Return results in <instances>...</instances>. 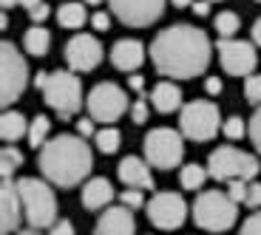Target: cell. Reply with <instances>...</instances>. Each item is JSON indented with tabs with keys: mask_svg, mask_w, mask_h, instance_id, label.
Here are the masks:
<instances>
[{
	"mask_svg": "<svg viewBox=\"0 0 261 235\" xmlns=\"http://www.w3.org/2000/svg\"><path fill=\"white\" fill-rule=\"evenodd\" d=\"M204 91H207L210 97H219V94H222V79H219V77H207V79H204Z\"/></svg>",
	"mask_w": 261,
	"mask_h": 235,
	"instance_id": "cell-42",
	"label": "cell"
},
{
	"mask_svg": "<svg viewBox=\"0 0 261 235\" xmlns=\"http://www.w3.org/2000/svg\"><path fill=\"white\" fill-rule=\"evenodd\" d=\"M250 37H253V43L261 48V17L253 23V28H250Z\"/></svg>",
	"mask_w": 261,
	"mask_h": 235,
	"instance_id": "cell-44",
	"label": "cell"
},
{
	"mask_svg": "<svg viewBox=\"0 0 261 235\" xmlns=\"http://www.w3.org/2000/svg\"><path fill=\"white\" fill-rule=\"evenodd\" d=\"M0 6H3V12H9L12 6H20V0H0Z\"/></svg>",
	"mask_w": 261,
	"mask_h": 235,
	"instance_id": "cell-47",
	"label": "cell"
},
{
	"mask_svg": "<svg viewBox=\"0 0 261 235\" xmlns=\"http://www.w3.org/2000/svg\"><path fill=\"white\" fill-rule=\"evenodd\" d=\"M148 51L156 74L168 79H193L207 71L213 48H210V37L202 28L176 23V26L159 32Z\"/></svg>",
	"mask_w": 261,
	"mask_h": 235,
	"instance_id": "cell-1",
	"label": "cell"
},
{
	"mask_svg": "<svg viewBox=\"0 0 261 235\" xmlns=\"http://www.w3.org/2000/svg\"><path fill=\"white\" fill-rule=\"evenodd\" d=\"M85 108H88V116L94 122H105V125L117 122L125 111H130L128 97H125V91L117 82L94 85L91 91H88V97H85Z\"/></svg>",
	"mask_w": 261,
	"mask_h": 235,
	"instance_id": "cell-10",
	"label": "cell"
},
{
	"mask_svg": "<svg viewBox=\"0 0 261 235\" xmlns=\"http://www.w3.org/2000/svg\"><path fill=\"white\" fill-rule=\"evenodd\" d=\"M91 148L77 133H60L40 148V170L54 187H77L91 173Z\"/></svg>",
	"mask_w": 261,
	"mask_h": 235,
	"instance_id": "cell-2",
	"label": "cell"
},
{
	"mask_svg": "<svg viewBox=\"0 0 261 235\" xmlns=\"http://www.w3.org/2000/svg\"><path fill=\"white\" fill-rule=\"evenodd\" d=\"M222 133L230 139V142H239V139H242L244 133H247V125H244V119H242V116H230V119H224Z\"/></svg>",
	"mask_w": 261,
	"mask_h": 235,
	"instance_id": "cell-30",
	"label": "cell"
},
{
	"mask_svg": "<svg viewBox=\"0 0 261 235\" xmlns=\"http://www.w3.org/2000/svg\"><path fill=\"white\" fill-rule=\"evenodd\" d=\"M182 131H170V128H153L145 136V159L150 167L159 170H173L176 164H182L185 156V142Z\"/></svg>",
	"mask_w": 261,
	"mask_h": 235,
	"instance_id": "cell-9",
	"label": "cell"
},
{
	"mask_svg": "<svg viewBox=\"0 0 261 235\" xmlns=\"http://www.w3.org/2000/svg\"><path fill=\"white\" fill-rule=\"evenodd\" d=\"M48 235H74V224L63 218V221H57L51 229H48Z\"/></svg>",
	"mask_w": 261,
	"mask_h": 235,
	"instance_id": "cell-41",
	"label": "cell"
},
{
	"mask_svg": "<svg viewBox=\"0 0 261 235\" xmlns=\"http://www.w3.org/2000/svg\"><path fill=\"white\" fill-rule=\"evenodd\" d=\"M137 221H134V210L128 207H105L94 224V235H134Z\"/></svg>",
	"mask_w": 261,
	"mask_h": 235,
	"instance_id": "cell-16",
	"label": "cell"
},
{
	"mask_svg": "<svg viewBox=\"0 0 261 235\" xmlns=\"http://www.w3.org/2000/svg\"><path fill=\"white\" fill-rule=\"evenodd\" d=\"M222 113L219 105L210 99H193V102L182 105L179 111V131L190 142H207L222 131Z\"/></svg>",
	"mask_w": 261,
	"mask_h": 235,
	"instance_id": "cell-6",
	"label": "cell"
},
{
	"mask_svg": "<svg viewBox=\"0 0 261 235\" xmlns=\"http://www.w3.org/2000/svg\"><path fill=\"white\" fill-rule=\"evenodd\" d=\"M114 201V187L108 179H88L83 187V207L85 210H105Z\"/></svg>",
	"mask_w": 261,
	"mask_h": 235,
	"instance_id": "cell-20",
	"label": "cell"
},
{
	"mask_svg": "<svg viewBox=\"0 0 261 235\" xmlns=\"http://www.w3.org/2000/svg\"><path fill=\"white\" fill-rule=\"evenodd\" d=\"M247 184L244 179H233V182H227V196L233 198L236 204H244V198H247Z\"/></svg>",
	"mask_w": 261,
	"mask_h": 235,
	"instance_id": "cell-34",
	"label": "cell"
},
{
	"mask_svg": "<svg viewBox=\"0 0 261 235\" xmlns=\"http://www.w3.org/2000/svg\"><path fill=\"white\" fill-rule=\"evenodd\" d=\"M239 235H261V210H255L253 216L242 224V232Z\"/></svg>",
	"mask_w": 261,
	"mask_h": 235,
	"instance_id": "cell-36",
	"label": "cell"
},
{
	"mask_svg": "<svg viewBox=\"0 0 261 235\" xmlns=\"http://www.w3.org/2000/svg\"><path fill=\"white\" fill-rule=\"evenodd\" d=\"M119 204L122 207H128V210H139V207H145V190H134V187H128L119 196Z\"/></svg>",
	"mask_w": 261,
	"mask_h": 235,
	"instance_id": "cell-32",
	"label": "cell"
},
{
	"mask_svg": "<svg viewBox=\"0 0 261 235\" xmlns=\"http://www.w3.org/2000/svg\"><path fill=\"white\" fill-rule=\"evenodd\" d=\"M40 3H43V0H20V6L26 9V12H32V9H37Z\"/></svg>",
	"mask_w": 261,
	"mask_h": 235,
	"instance_id": "cell-46",
	"label": "cell"
},
{
	"mask_svg": "<svg viewBox=\"0 0 261 235\" xmlns=\"http://www.w3.org/2000/svg\"><path fill=\"white\" fill-rule=\"evenodd\" d=\"M48 133H51V122H48V116H34L32 119V125H29V144L32 148H43V144L48 142Z\"/></svg>",
	"mask_w": 261,
	"mask_h": 235,
	"instance_id": "cell-26",
	"label": "cell"
},
{
	"mask_svg": "<svg viewBox=\"0 0 261 235\" xmlns=\"http://www.w3.org/2000/svg\"><path fill=\"white\" fill-rule=\"evenodd\" d=\"M43 99L63 119H71V116H77V111L85 102L83 82H80V77L74 71H51L46 88H43Z\"/></svg>",
	"mask_w": 261,
	"mask_h": 235,
	"instance_id": "cell-7",
	"label": "cell"
},
{
	"mask_svg": "<svg viewBox=\"0 0 261 235\" xmlns=\"http://www.w3.org/2000/svg\"><path fill=\"white\" fill-rule=\"evenodd\" d=\"M77 133L83 139H94L97 136V128H94V119L88 116V119H77Z\"/></svg>",
	"mask_w": 261,
	"mask_h": 235,
	"instance_id": "cell-37",
	"label": "cell"
},
{
	"mask_svg": "<svg viewBox=\"0 0 261 235\" xmlns=\"http://www.w3.org/2000/svg\"><path fill=\"white\" fill-rule=\"evenodd\" d=\"M117 176L125 187H134V190H153L156 187L148 159H139V156H125L117 167Z\"/></svg>",
	"mask_w": 261,
	"mask_h": 235,
	"instance_id": "cell-17",
	"label": "cell"
},
{
	"mask_svg": "<svg viewBox=\"0 0 261 235\" xmlns=\"http://www.w3.org/2000/svg\"><path fill=\"white\" fill-rule=\"evenodd\" d=\"M213 28H216V34H219L222 40H233L236 32L242 28V20H239L236 12H219L216 20H213Z\"/></svg>",
	"mask_w": 261,
	"mask_h": 235,
	"instance_id": "cell-25",
	"label": "cell"
},
{
	"mask_svg": "<svg viewBox=\"0 0 261 235\" xmlns=\"http://www.w3.org/2000/svg\"><path fill=\"white\" fill-rule=\"evenodd\" d=\"M173 6H179V9H185V6H193V0H170Z\"/></svg>",
	"mask_w": 261,
	"mask_h": 235,
	"instance_id": "cell-49",
	"label": "cell"
},
{
	"mask_svg": "<svg viewBox=\"0 0 261 235\" xmlns=\"http://www.w3.org/2000/svg\"><path fill=\"white\" fill-rule=\"evenodd\" d=\"M207 167H202V164H185L182 170H179V184H182L185 190H199L204 182H207Z\"/></svg>",
	"mask_w": 261,
	"mask_h": 235,
	"instance_id": "cell-24",
	"label": "cell"
},
{
	"mask_svg": "<svg viewBox=\"0 0 261 235\" xmlns=\"http://www.w3.org/2000/svg\"><path fill=\"white\" fill-rule=\"evenodd\" d=\"M48 46H51V34L43 26L26 28V34H23V48H26V54H32V57H46Z\"/></svg>",
	"mask_w": 261,
	"mask_h": 235,
	"instance_id": "cell-22",
	"label": "cell"
},
{
	"mask_svg": "<svg viewBox=\"0 0 261 235\" xmlns=\"http://www.w3.org/2000/svg\"><path fill=\"white\" fill-rule=\"evenodd\" d=\"M26 85H29L26 60L12 43H3L0 46V102H3V108L17 102L20 94L26 91Z\"/></svg>",
	"mask_w": 261,
	"mask_h": 235,
	"instance_id": "cell-8",
	"label": "cell"
},
{
	"mask_svg": "<svg viewBox=\"0 0 261 235\" xmlns=\"http://www.w3.org/2000/svg\"><path fill=\"white\" fill-rule=\"evenodd\" d=\"M85 6H99V3H102V0H83Z\"/></svg>",
	"mask_w": 261,
	"mask_h": 235,
	"instance_id": "cell-50",
	"label": "cell"
},
{
	"mask_svg": "<svg viewBox=\"0 0 261 235\" xmlns=\"http://www.w3.org/2000/svg\"><path fill=\"white\" fill-rule=\"evenodd\" d=\"M216 51H219V63L227 74L233 77H250L258 63L255 57V43H247V40H222L216 43Z\"/></svg>",
	"mask_w": 261,
	"mask_h": 235,
	"instance_id": "cell-11",
	"label": "cell"
},
{
	"mask_svg": "<svg viewBox=\"0 0 261 235\" xmlns=\"http://www.w3.org/2000/svg\"><path fill=\"white\" fill-rule=\"evenodd\" d=\"M57 23L63 28H83L88 23V12H85V3H63L57 9Z\"/></svg>",
	"mask_w": 261,
	"mask_h": 235,
	"instance_id": "cell-23",
	"label": "cell"
},
{
	"mask_svg": "<svg viewBox=\"0 0 261 235\" xmlns=\"http://www.w3.org/2000/svg\"><path fill=\"white\" fill-rule=\"evenodd\" d=\"M114 17L122 20L125 26L142 28L153 26L165 12V0H108Z\"/></svg>",
	"mask_w": 261,
	"mask_h": 235,
	"instance_id": "cell-13",
	"label": "cell"
},
{
	"mask_svg": "<svg viewBox=\"0 0 261 235\" xmlns=\"http://www.w3.org/2000/svg\"><path fill=\"white\" fill-rule=\"evenodd\" d=\"M193 14H199V17H207L210 14V0H193Z\"/></svg>",
	"mask_w": 261,
	"mask_h": 235,
	"instance_id": "cell-43",
	"label": "cell"
},
{
	"mask_svg": "<svg viewBox=\"0 0 261 235\" xmlns=\"http://www.w3.org/2000/svg\"><path fill=\"white\" fill-rule=\"evenodd\" d=\"M111 63L117 71H137L145 63V46L134 37H122L111 46Z\"/></svg>",
	"mask_w": 261,
	"mask_h": 235,
	"instance_id": "cell-18",
	"label": "cell"
},
{
	"mask_svg": "<svg viewBox=\"0 0 261 235\" xmlns=\"http://www.w3.org/2000/svg\"><path fill=\"white\" fill-rule=\"evenodd\" d=\"M247 136H250V142H253V148L261 153V105L255 108V113H253V116H250Z\"/></svg>",
	"mask_w": 261,
	"mask_h": 235,
	"instance_id": "cell-31",
	"label": "cell"
},
{
	"mask_svg": "<svg viewBox=\"0 0 261 235\" xmlns=\"http://www.w3.org/2000/svg\"><path fill=\"white\" fill-rule=\"evenodd\" d=\"M91 26L97 28V32H108V28H111V14H108V12L91 14Z\"/></svg>",
	"mask_w": 261,
	"mask_h": 235,
	"instance_id": "cell-38",
	"label": "cell"
},
{
	"mask_svg": "<svg viewBox=\"0 0 261 235\" xmlns=\"http://www.w3.org/2000/svg\"><path fill=\"white\" fill-rule=\"evenodd\" d=\"M65 63L74 74L83 71H94L102 63V46L94 34H83L77 32L68 43H65Z\"/></svg>",
	"mask_w": 261,
	"mask_h": 235,
	"instance_id": "cell-14",
	"label": "cell"
},
{
	"mask_svg": "<svg viewBox=\"0 0 261 235\" xmlns=\"http://www.w3.org/2000/svg\"><path fill=\"white\" fill-rule=\"evenodd\" d=\"M48 14H51V9H48V3H40L37 9H32V12H29V17H32L34 23L40 26V23H43V20H46Z\"/></svg>",
	"mask_w": 261,
	"mask_h": 235,
	"instance_id": "cell-40",
	"label": "cell"
},
{
	"mask_svg": "<svg viewBox=\"0 0 261 235\" xmlns=\"http://www.w3.org/2000/svg\"><path fill=\"white\" fill-rule=\"evenodd\" d=\"M17 190L23 198V213H26L29 227L51 229L57 224V196L51 190V182L26 176L17 182Z\"/></svg>",
	"mask_w": 261,
	"mask_h": 235,
	"instance_id": "cell-3",
	"label": "cell"
},
{
	"mask_svg": "<svg viewBox=\"0 0 261 235\" xmlns=\"http://www.w3.org/2000/svg\"><path fill=\"white\" fill-rule=\"evenodd\" d=\"M48 74H51V71H37V77H34V88H40V91H43V88H46V82H48Z\"/></svg>",
	"mask_w": 261,
	"mask_h": 235,
	"instance_id": "cell-45",
	"label": "cell"
},
{
	"mask_svg": "<svg viewBox=\"0 0 261 235\" xmlns=\"http://www.w3.org/2000/svg\"><path fill=\"white\" fill-rule=\"evenodd\" d=\"M150 102L159 113H173L182 111V88L173 79H162V82L150 91Z\"/></svg>",
	"mask_w": 261,
	"mask_h": 235,
	"instance_id": "cell-19",
	"label": "cell"
},
{
	"mask_svg": "<svg viewBox=\"0 0 261 235\" xmlns=\"http://www.w3.org/2000/svg\"><path fill=\"white\" fill-rule=\"evenodd\" d=\"M130 119H134V125H145L148 122V102H145V97H139V99H134V102H130Z\"/></svg>",
	"mask_w": 261,
	"mask_h": 235,
	"instance_id": "cell-33",
	"label": "cell"
},
{
	"mask_svg": "<svg viewBox=\"0 0 261 235\" xmlns=\"http://www.w3.org/2000/svg\"><path fill=\"white\" fill-rule=\"evenodd\" d=\"M244 99H247L250 105H255V108L261 105V74L244 77Z\"/></svg>",
	"mask_w": 261,
	"mask_h": 235,
	"instance_id": "cell-29",
	"label": "cell"
},
{
	"mask_svg": "<svg viewBox=\"0 0 261 235\" xmlns=\"http://www.w3.org/2000/svg\"><path fill=\"white\" fill-rule=\"evenodd\" d=\"M17 235H40L37 227H26V229H17Z\"/></svg>",
	"mask_w": 261,
	"mask_h": 235,
	"instance_id": "cell-48",
	"label": "cell"
},
{
	"mask_svg": "<svg viewBox=\"0 0 261 235\" xmlns=\"http://www.w3.org/2000/svg\"><path fill=\"white\" fill-rule=\"evenodd\" d=\"M258 3H261V0H258Z\"/></svg>",
	"mask_w": 261,
	"mask_h": 235,
	"instance_id": "cell-51",
	"label": "cell"
},
{
	"mask_svg": "<svg viewBox=\"0 0 261 235\" xmlns=\"http://www.w3.org/2000/svg\"><path fill=\"white\" fill-rule=\"evenodd\" d=\"M239 204L222 190H204L193 201V221L204 232H227L236 224Z\"/></svg>",
	"mask_w": 261,
	"mask_h": 235,
	"instance_id": "cell-4",
	"label": "cell"
},
{
	"mask_svg": "<svg viewBox=\"0 0 261 235\" xmlns=\"http://www.w3.org/2000/svg\"><path fill=\"white\" fill-rule=\"evenodd\" d=\"M258 159L247 151H239L233 144H222V148H213V153L207 156V173L216 182H233V179H244V182H253L258 176Z\"/></svg>",
	"mask_w": 261,
	"mask_h": 235,
	"instance_id": "cell-5",
	"label": "cell"
},
{
	"mask_svg": "<svg viewBox=\"0 0 261 235\" xmlns=\"http://www.w3.org/2000/svg\"><path fill=\"white\" fill-rule=\"evenodd\" d=\"M23 164V153L14 148V144H6L3 151H0V173L3 179H12V173Z\"/></svg>",
	"mask_w": 261,
	"mask_h": 235,
	"instance_id": "cell-28",
	"label": "cell"
},
{
	"mask_svg": "<svg viewBox=\"0 0 261 235\" xmlns=\"http://www.w3.org/2000/svg\"><path fill=\"white\" fill-rule=\"evenodd\" d=\"M26 213H23V198H20L17 182L12 179H3V187H0V232H17L20 224H23Z\"/></svg>",
	"mask_w": 261,
	"mask_h": 235,
	"instance_id": "cell-15",
	"label": "cell"
},
{
	"mask_svg": "<svg viewBox=\"0 0 261 235\" xmlns=\"http://www.w3.org/2000/svg\"><path fill=\"white\" fill-rule=\"evenodd\" d=\"M119 131L117 128H102V131H97V136H94V144H97V151L105 153V156H111V153H117L119 148Z\"/></svg>",
	"mask_w": 261,
	"mask_h": 235,
	"instance_id": "cell-27",
	"label": "cell"
},
{
	"mask_svg": "<svg viewBox=\"0 0 261 235\" xmlns=\"http://www.w3.org/2000/svg\"><path fill=\"white\" fill-rule=\"evenodd\" d=\"M0 136H3V142H6V144H12V142H17V139L29 136L26 116H23L20 111H9V108H6V113L0 116Z\"/></svg>",
	"mask_w": 261,
	"mask_h": 235,
	"instance_id": "cell-21",
	"label": "cell"
},
{
	"mask_svg": "<svg viewBox=\"0 0 261 235\" xmlns=\"http://www.w3.org/2000/svg\"><path fill=\"white\" fill-rule=\"evenodd\" d=\"M148 218L159 229H179L188 218V204L179 193H156L148 201Z\"/></svg>",
	"mask_w": 261,
	"mask_h": 235,
	"instance_id": "cell-12",
	"label": "cell"
},
{
	"mask_svg": "<svg viewBox=\"0 0 261 235\" xmlns=\"http://www.w3.org/2000/svg\"><path fill=\"white\" fill-rule=\"evenodd\" d=\"M244 207H250V210H258L261 207V182H250L247 184V198H244Z\"/></svg>",
	"mask_w": 261,
	"mask_h": 235,
	"instance_id": "cell-35",
	"label": "cell"
},
{
	"mask_svg": "<svg viewBox=\"0 0 261 235\" xmlns=\"http://www.w3.org/2000/svg\"><path fill=\"white\" fill-rule=\"evenodd\" d=\"M128 88H130V91H134V94H139V97H145V77H142V74H130V77H128Z\"/></svg>",
	"mask_w": 261,
	"mask_h": 235,
	"instance_id": "cell-39",
	"label": "cell"
}]
</instances>
